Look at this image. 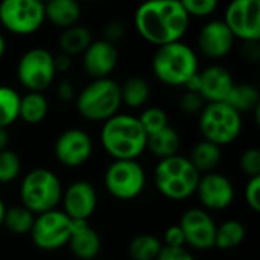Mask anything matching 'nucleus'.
<instances>
[{
  "instance_id": "obj_45",
  "label": "nucleus",
  "mask_w": 260,
  "mask_h": 260,
  "mask_svg": "<svg viewBox=\"0 0 260 260\" xmlns=\"http://www.w3.org/2000/svg\"><path fill=\"white\" fill-rule=\"evenodd\" d=\"M5 53H6V40H5L3 34L0 32V59L5 56Z\"/></svg>"
},
{
  "instance_id": "obj_34",
  "label": "nucleus",
  "mask_w": 260,
  "mask_h": 260,
  "mask_svg": "<svg viewBox=\"0 0 260 260\" xmlns=\"http://www.w3.org/2000/svg\"><path fill=\"white\" fill-rule=\"evenodd\" d=\"M189 17H210L219 5V0H180Z\"/></svg>"
},
{
  "instance_id": "obj_21",
  "label": "nucleus",
  "mask_w": 260,
  "mask_h": 260,
  "mask_svg": "<svg viewBox=\"0 0 260 260\" xmlns=\"http://www.w3.org/2000/svg\"><path fill=\"white\" fill-rule=\"evenodd\" d=\"M46 20L59 29H66L79 23L82 9L79 0H49L44 3Z\"/></svg>"
},
{
  "instance_id": "obj_36",
  "label": "nucleus",
  "mask_w": 260,
  "mask_h": 260,
  "mask_svg": "<svg viewBox=\"0 0 260 260\" xmlns=\"http://www.w3.org/2000/svg\"><path fill=\"white\" fill-rule=\"evenodd\" d=\"M204 105H206V101L203 99V96L200 93H195V91H184L178 102L181 113L189 114V116L200 114L201 110L204 108Z\"/></svg>"
},
{
  "instance_id": "obj_30",
  "label": "nucleus",
  "mask_w": 260,
  "mask_h": 260,
  "mask_svg": "<svg viewBox=\"0 0 260 260\" xmlns=\"http://www.w3.org/2000/svg\"><path fill=\"white\" fill-rule=\"evenodd\" d=\"M35 221V215L24 206L6 207L3 225L14 235H29Z\"/></svg>"
},
{
  "instance_id": "obj_42",
  "label": "nucleus",
  "mask_w": 260,
  "mask_h": 260,
  "mask_svg": "<svg viewBox=\"0 0 260 260\" xmlns=\"http://www.w3.org/2000/svg\"><path fill=\"white\" fill-rule=\"evenodd\" d=\"M242 55L247 61L256 62L260 59L259 41H245L242 47Z\"/></svg>"
},
{
  "instance_id": "obj_1",
  "label": "nucleus",
  "mask_w": 260,
  "mask_h": 260,
  "mask_svg": "<svg viewBox=\"0 0 260 260\" xmlns=\"http://www.w3.org/2000/svg\"><path fill=\"white\" fill-rule=\"evenodd\" d=\"M189 24L190 17L180 0H145L134 12L136 30L157 47L181 41Z\"/></svg>"
},
{
  "instance_id": "obj_2",
  "label": "nucleus",
  "mask_w": 260,
  "mask_h": 260,
  "mask_svg": "<svg viewBox=\"0 0 260 260\" xmlns=\"http://www.w3.org/2000/svg\"><path fill=\"white\" fill-rule=\"evenodd\" d=\"M148 134L139 117L131 114H114L104 122L101 143L113 160H137L146 151Z\"/></svg>"
},
{
  "instance_id": "obj_12",
  "label": "nucleus",
  "mask_w": 260,
  "mask_h": 260,
  "mask_svg": "<svg viewBox=\"0 0 260 260\" xmlns=\"http://www.w3.org/2000/svg\"><path fill=\"white\" fill-rule=\"evenodd\" d=\"M224 23L241 41H260V0H232Z\"/></svg>"
},
{
  "instance_id": "obj_49",
  "label": "nucleus",
  "mask_w": 260,
  "mask_h": 260,
  "mask_svg": "<svg viewBox=\"0 0 260 260\" xmlns=\"http://www.w3.org/2000/svg\"><path fill=\"white\" fill-rule=\"evenodd\" d=\"M94 260H96V259H94Z\"/></svg>"
},
{
  "instance_id": "obj_27",
  "label": "nucleus",
  "mask_w": 260,
  "mask_h": 260,
  "mask_svg": "<svg viewBox=\"0 0 260 260\" xmlns=\"http://www.w3.org/2000/svg\"><path fill=\"white\" fill-rule=\"evenodd\" d=\"M225 104L235 108L239 114L251 113L260 107L259 90L251 84H235L225 99Z\"/></svg>"
},
{
  "instance_id": "obj_8",
  "label": "nucleus",
  "mask_w": 260,
  "mask_h": 260,
  "mask_svg": "<svg viewBox=\"0 0 260 260\" xmlns=\"http://www.w3.org/2000/svg\"><path fill=\"white\" fill-rule=\"evenodd\" d=\"M107 192L120 201H131L142 195L146 174L137 160H113L104 175Z\"/></svg>"
},
{
  "instance_id": "obj_41",
  "label": "nucleus",
  "mask_w": 260,
  "mask_h": 260,
  "mask_svg": "<svg viewBox=\"0 0 260 260\" xmlns=\"http://www.w3.org/2000/svg\"><path fill=\"white\" fill-rule=\"evenodd\" d=\"M56 94L58 98L62 101V102H70V101H75L76 98V91H75V87L72 84L70 79H62L58 87H56Z\"/></svg>"
},
{
  "instance_id": "obj_6",
  "label": "nucleus",
  "mask_w": 260,
  "mask_h": 260,
  "mask_svg": "<svg viewBox=\"0 0 260 260\" xmlns=\"http://www.w3.org/2000/svg\"><path fill=\"white\" fill-rule=\"evenodd\" d=\"M62 184L55 172L46 168H35L29 171L20 183L21 206L29 209L34 215L53 210L61 203Z\"/></svg>"
},
{
  "instance_id": "obj_44",
  "label": "nucleus",
  "mask_w": 260,
  "mask_h": 260,
  "mask_svg": "<svg viewBox=\"0 0 260 260\" xmlns=\"http://www.w3.org/2000/svg\"><path fill=\"white\" fill-rule=\"evenodd\" d=\"M9 146V133L6 128H0V151L8 149Z\"/></svg>"
},
{
  "instance_id": "obj_20",
  "label": "nucleus",
  "mask_w": 260,
  "mask_h": 260,
  "mask_svg": "<svg viewBox=\"0 0 260 260\" xmlns=\"http://www.w3.org/2000/svg\"><path fill=\"white\" fill-rule=\"evenodd\" d=\"M67 245L78 260H94L101 253L102 239L88 221H75Z\"/></svg>"
},
{
  "instance_id": "obj_29",
  "label": "nucleus",
  "mask_w": 260,
  "mask_h": 260,
  "mask_svg": "<svg viewBox=\"0 0 260 260\" xmlns=\"http://www.w3.org/2000/svg\"><path fill=\"white\" fill-rule=\"evenodd\" d=\"M163 248V242L151 233H140L129 241V260H155Z\"/></svg>"
},
{
  "instance_id": "obj_48",
  "label": "nucleus",
  "mask_w": 260,
  "mask_h": 260,
  "mask_svg": "<svg viewBox=\"0 0 260 260\" xmlns=\"http://www.w3.org/2000/svg\"><path fill=\"white\" fill-rule=\"evenodd\" d=\"M40 2H41V3H47L49 0H40Z\"/></svg>"
},
{
  "instance_id": "obj_22",
  "label": "nucleus",
  "mask_w": 260,
  "mask_h": 260,
  "mask_svg": "<svg viewBox=\"0 0 260 260\" xmlns=\"http://www.w3.org/2000/svg\"><path fill=\"white\" fill-rule=\"evenodd\" d=\"M180 146H181L180 134L171 125L165 126L163 129L154 134H149L146 140V149H149L151 154L160 160L177 155L180 151Z\"/></svg>"
},
{
  "instance_id": "obj_4",
  "label": "nucleus",
  "mask_w": 260,
  "mask_h": 260,
  "mask_svg": "<svg viewBox=\"0 0 260 260\" xmlns=\"http://www.w3.org/2000/svg\"><path fill=\"white\" fill-rule=\"evenodd\" d=\"M201 174L193 168L184 155H172L161 158L154 169V184L157 190L168 200L183 201L197 190Z\"/></svg>"
},
{
  "instance_id": "obj_46",
  "label": "nucleus",
  "mask_w": 260,
  "mask_h": 260,
  "mask_svg": "<svg viewBox=\"0 0 260 260\" xmlns=\"http://www.w3.org/2000/svg\"><path fill=\"white\" fill-rule=\"evenodd\" d=\"M5 212H6V206H5V201H3V200H2V197H0V227L3 225Z\"/></svg>"
},
{
  "instance_id": "obj_14",
  "label": "nucleus",
  "mask_w": 260,
  "mask_h": 260,
  "mask_svg": "<svg viewBox=\"0 0 260 260\" xmlns=\"http://www.w3.org/2000/svg\"><path fill=\"white\" fill-rule=\"evenodd\" d=\"M56 160L66 168H81L93 155V140L90 134L79 128L62 131L53 146Z\"/></svg>"
},
{
  "instance_id": "obj_9",
  "label": "nucleus",
  "mask_w": 260,
  "mask_h": 260,
  "mask_svg": "<svg viewBox=\"0 0 260 260\" xmlns=\"http://www.w3.org/2000/svg\"><path fill=\"white\" fill-rule=\"evenodd\" d=\"M17 79L27 91L47 90L56 76L53 55L44 47H32L26 50L17 62Z\"/></svg>"
},
{
  "instance_id": "obj_43",
  "label": "nucleus",
  "mask_w": 260,
  "mask_h": 260,
  "mask_svg": "<svg viewBox=\"0 0 260 260\" xmlns=\"http://www.w3.org/2000/svg\"><path fill=\"white\" fill-rule=\"evenodd\" d=\"M53 64H55V70L56 73H62L67 72L72 67V56L59 52L58 55H53Z\"/></svg>"
},
{
  "instance_id": "obj_32",
  "label": "nucleus",
  "mask_w": 260,
  "mask_h": 260,
  "mask_svg": "<svg viewBox=\"0 0 260 260\" xmlns=\"http://www.w3.org/2000/svg\"><path fill=\"white\" fill-rule=\"evenodd\" d=\"M21 172V160L17 152L8 149L0 151V184L12 183Z\"/></svg>"
},
{
  "instance_id": "obj_19",
  "label": "nucleus",
  "mask_w": 260,
  "mask_h": 260,
  "mask_svg": "<svg viewBox=\"0 0 260 260\" xmlns=\"http://www.w3.org/2000/svg\"><path fill=\"white\" fill-rule=\"evenodd\" d=\"M235 84L232 73L224 66L213 64L200 72V94L206 104L225 102Z\"/></svg>"
},
{
  "instance_id": "obj_7",
  "label": "nucleus",
  "mask_w": 260,
  "mask_h": 260,
  "mask_svg": "<svg viewBox=\"0 0 260 260\" xmlns=\"http://www.w3.org/2000/svg\"><path fill=\"white\" fill-rule=\"evenodd\" d=\"M198 125L204 140L225 146L241 136L242 114L225 102H209L200 113Z\"/></svg>"
},
{
  "instance_id": "obj_28",
  "label": "nucleus",
  "mask_w": 260,
  "mask_h": 260,
  "mask_svg": "<svg viewBox=\"0 0 260 260\" xmlns=\"http://www.w3.org/2000/svg\"><path fill=\"white\" fill-rule=\"evenodd\" d=\"M247 230L244 224L238 219H227L221 225H216L215 247L222 251L238 248L245 239Z\"/></svg>"
},
{
  "instance_id": "obj_5",
  "label": "nucleus",
  "mask_w": 260,
  "mask_h": 260,
  "mask_svg": "<svg viewBox=\"0 0 260 260\" xmlns=\"http://www.w3.org/2000/svg\"><path fill=\"white\" fill-rule=\"evenodd\" d=\"M79 116L90 122H105L119 113L122 105L120 84L111 78L93 79L75 98Z\"/></svg>"
},
{
  "instance_id": "obj_24",
  "label": "nucleus",
  "mask_w": 260,
  "mask_h": 260,
  "mask_svg": "<svg viewBox=\"0 0 260 260\" xmlns=\"http://www.w3.org/2000/svg\"><path fill=\"white\" fill-rule=\"evenodd\" d=\"M49 113V102L46 96L40 91H27L24 96H20L18 119L24 123L37 125L41 123Z\"/></svg>"
},
{
  "instance_id": "obj_11",
  "label": "nucleus",
  "mask_w": 260,
  "mask_h": 260,
  "mask_svg": "<svg viewBox=\"0 0 260 260\" xmlns=\"http://www.w3.org/2000/svg\"><path fill=\"white\" fill-rule=\"evenodd\" d=\"M46 21L44 3L40 0H2L0 24L14 35H32Z\"/></svg>"
},
{
  "instance_id": "obj_35",
  "label": "nucleus",
  "mask_w": 260,
  "mask_h": 260,
  "mask_svg": "<svg viewBox=\"0 0 260 260\" xmlns=\"http://www.w3.org/2000/svg\"><path fill=\"white\" fill-rule=\"evenodd\" d=\"M241 171L248 177H260V151L259 148H248L239 158Z\"/></svg>"
},
{
  "instance_id": "obj_25",
  "label": "nucleus",
  "mask_w": 260,
  "mask_h": 260,
  "mask_svg": "<svg viewBox=\"0 0 260 260\" xmlns=\"http://www.w3.org/2000/svg\"><path fill=\"white\" fill-rule=\"evenodd\" d=\"M187 158L190 160L193 168L203 175L207 172H213L218 168L222 158V151H221V146L209 140H201L193 146L190 157Z\"/></svg>"
},
{
  "instance_id": "obj_38",
  "label": "nucleus",
  "mask_w": 260,
  "mask_h": 260,
  "mask_svg": "<svg viewBox=\"0 0 260 260\" xmlns=\"http://www.w3.org/2000/svg\"><path fill=\"white\" fill-rule=\"evenodd\" d=\"M125 32H126V27L122 20H110L104 26V38L102 40L116 46L119 41H122L125 38Z\"/></svg>"
},
{
  "instance_id": "obj_17",
  "label": "nucleus",
  "mask_w": 260,
  "mask_h": 260,
  "mask_svg": "<svg viewBox=\"0 0 260 260\" xmlns=\"http://www.w3.org/2000/svg\"><path fill=\"white\" fill-rule=\"evenodd\" d=\"M235 41L236 38L224 20H210L198 32L197 46L203 56L209 59H221L232 52Z\"/></svg>"
},
{
  "instance_id": "obj_15",
  "label": "nucleus",
  "mask_w": 260,
  "mask_h": 260,
  "mask_svg": "<svg viewBox=\"0 0 260 260\" xmlns=\"http://www.w3.org/2000/svg\"><path fill=\"white\" fill-rule=\"evenodd\" d=\"M195 193L203 204V209L219 212L227 209L235 200L233 183L219 172H207L200 177Z\"/></svg>"
},
{
  "instance_id": "obj_3",
  "label": "nucleus",
  "mask_w": 260,
  "mask_h": 260,
  "mask_svg": "<svg viewBox=\"0 0 260 260\" xmlns=\"http://www.w3.org/2000/svg\"><path fill=\"white\" fill-rule=\"evenodd\" d=\"M152 72L165 85L184 87L198 72V55L183 41L160 46L152 56Z\"/></svg>"
},
{
  "instance_id": "obj_31",
  "label": "nucleus",
  "mask_w": 260,
  "mask_h": 260,
  "mask_svg": "<svg viewBox=\"0 0 260 260\" xmlns=\"http://www.w3.org/2000/svg\"><path fill=\"white\" fill-rule=\"evenodd\" d=\"M20 94L9 85H0V128L11 126L18 120Z\"/></svg>"
},
{
  "instance_id": "obj_40",
  "label": "nucleus",
  "mask_w": 260,
  "mask_h": 260,
  "mask_svg": "<svg viewBox=\"0 0 260 260\" xmlns=\"http://www.w3.org/2000/svg\"><path fill=\"white\" fill-rule=\"evenodd\" d=\"M155 260H197L193 254L186 248V247H178V248H171L165 247L161 248L158 257Z\"/></svg>"
},
{
  "instance_id": "obj_37",
  "label": "nucleus",
  "mask_w": 260,
  "mask_h": 260,
  "mask_svg": "<svg viewBox=\"0 0 260 260\" xmlns=\"http://www.w3.org/2000/svg\"><path fill=\"white\" fill-rule=\"evenodd\" d=\"M244 198L248 207L259 213L260 212V177H251L248 178L244 190Z\"/></svg>"
},
{
  "instance_id": "obj_26",
  "label": "nucleus",
  "mask_w": 260,
  "mask_h": 260,
  "mask_svg": "<svg viewBox=\"0 0 260 260\" xmlns=\"http://www.w3.org/2000/svg\"><path fill=\"white\" fill-rule=\"evenodd\" d=\"M151 96L149 82L142 76H131L123 84H120L122 104L129 108L143 107Z\"/></svg>"
},
{
  "instance_id": "obj_23",
  "label": "nucleus",
  "mask_w": 260,
  "mask_h": 260,
  "mask_svg": "<svg viewBox=\"0 0 260 260\" xmlns=\"http://www.w3.org/2000/svg\"><path fill=\"white\" fill-rule=\"evenodd\" d=\"M91 41H93V35L90 29L78 23L75 26L62 29L58 44L62 53L69 56H76V55H82Z\"/></svg>"
},
{
  "instance_id": "obj_10",
  "label": "nucleus",
  "mask_w": 260,
  "mask_h": 260,
  "mask_svg": "<svg viewBox=\"0 0 260 260\" xmlns=\"http://www.w3.org/2000/svg\"><path fill=\"white\" fill-rule=\"evenodd\" d=\"M75 221L62 210L53 209L35 215L34 225L29 232L34 245L41 251H56L67 245L73 232Z\"/></svg>"
},
{
  "instance_id": "obj_47",
  "label": "nucleus",
  "mask_w": 260,
  "mask_h": 260,
  "mask_svg": "<svg viewBox=\"0 0 260 260\" xmlns=\"http://www.w3.org/2000/svg\"><path fill=\"white\" fill-rule=\"evenodd\" d=\"M84 2H90V3H96V2H101V0H84Z\"/></svg>"
},
{
  "instance_id": "obj_13",
  "label": "nucleus",
  "mask_w": 260,
  "mask_h": 260,
  "mask_svg": "<svg viewBox=\"0 0 260 260\" xmlns=\"http://www.w3.org/2000/svg\"><path fill=\"white\" fill-rule=\"evenodd\" d=\"M183 230L186 245L198 250L207 251L215 247V235H216V224L212 215L203 207H192L187 209L178 224Z\"/></svg>"
},
{
  "instance_id": "obj_16",
  "label": "nucleus",
  "mask_w": 260,
  "mask_h": 260,
  "mask_svg": "<svg viewBox=\"0 0 260 260\" xmlns=\"http://www.w3.org/2000/svg\"><path fill=\"white\" fill-rule=\"evenodd\" d=\"M62 212L73 221H88L98 207V192L88 181L78 180L62 190Z\"/></svg>"
},
{
  "instance_id": "obj_33",
  "label": "nucleus",
  "mask_w": 260,
  "mask_h": 260,
  "mask_svg": "<svg viewBox=\"0 0 260 260\" xmlns=\"http://www.w3.org/2000/svg\"><path fill=\"white\" fill-rule=\"evenodd\" d=\"M139 122L142 123V126H143V129L146 131L148 136L160 131V129H163L165 126L169 125L168 114L160 107H149V108L143 110L142 114L139 116Z\"/></svg>"
},
{
  "instance_id": "obj_18",
  "label": "nucleus",
  "mask_w": 260,
  "mask_h": 260,
  "mask_svg": "<svg viewBox=\"0 0 260 260\" xmlns=\"http://www.w3.org/2000/svg\"><path fill=\"white\" fill-rule=\"evenodd\" d=\"M119 62L117 47L105 40H93L82 53V69L93 78H110Z\"/></svg>"
},
{
  "instance_id": "obj_39",
  "label": "nucleus",
  "mask_w": 260,
  "mask_h": 260,
  "mask_svg": "<svg viewBox=\"0 0 260 260\" xmlns=\"http://www.w3.org/2000/svg\"><path fill=\"white\" fill-rule=\"evenodd\" d=\"M165 247H171V248H178V247H186V241H184V235L181 227L177 225H171L166 229L165 236H163Z\"/></svg>"
}]
</instances>
